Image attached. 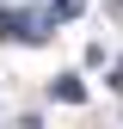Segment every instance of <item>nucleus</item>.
I'll return each instance as SVG.
<instances>
[{
	"instance_id": "20e7f679",
	"label": "nucleus",
	"mask_w": 123,
	"mask_h": 129,
	"mask_svg": "<svg viewBox=\"0 0 123 129\" xmlns=\"http://www.w3.org/2000/svg\"><path fill=\"white\" fill-rule=\"evenodd\" d=\"M111 92H123V61H117V68H111Z\"/></svg>"
},
{
	"instance_id": "f03ea898",
	"label": "nucleus",
	"mask_w": 123,
	"mask_h": 129,
	"mask_svg": "<svg viewBox=\"0 0 123 129\" xmlns=\"http://www.w3.org/2000/svg\"><path fill=\"white\" fill-rule=\"evenodd\" d=\"M55 99H61V105H74V99H86V86H80V74H61V80H55Z\"/></svg>"
},
{
	"instance_id": "f257e3e1",
	"label": "nucleus",
	"mask_w": 123,
	"mask_h": 129,
	"mask_svg": "<svg viewBox=\"0 0 123 129\" xmlns=\"http://www.w3.org/2000/svg\"><path fill=\"white\" fill-rule=\"evenodd\" d=\"M49 12H0V37L6 43H49Z\"/></svg>"
},
{
	"instance_id": "7ed1b4c3",
	"label": "nucleus",
	"mask_w": 123,
	"mask_h": 129,
	"mask_svg": "<svg viewBox=\"0 0 123 129\" xmlns=\"http://www.w3.org/2000/svg\"><path fill=\"white\" fill-rule=\"evenodd\" d=\"M86 0H49V19H80Z\"/></svg>"
}]
</instances>
